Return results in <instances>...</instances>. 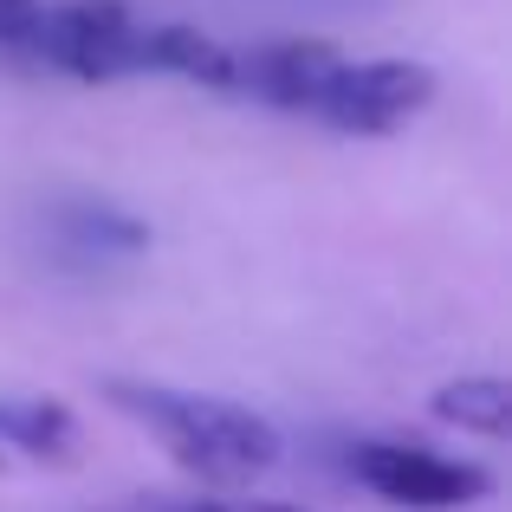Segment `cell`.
<instances>
[{
  "instance_id": "cell-1",
  "label": "cell",
  "mask_w": 512,
  "mask_h": 512,
  "mask_svg": "<svg viewBox=\"0 0 512 512\" xmlns=\"http://www.w3.org/2000/svg\"><path fill=\"white\" fill-rule=\"evenodd\" d=\"M26 65L39 72L78 78V85H117V78H188L201 91L227 98V59L234 46L208 39L201 26H175V20H143L124 0H39L33 26L20 33Z\"/></svg>"
},
{
  "instance_id": "cell-2",
  "label": "cell",
  "mask_w": 512,
  "mask_h": 512,
  "mask_svg": "<svg viewBox=\"0 0 512 512\" xmlns=\"http://www.w3.org/2000/svg\"><path fill=\"white\" fill-rule=\"evenodd\" d=\"M104 402L117 415H130V422H143L188 474L214 480V487H240V480L266 474L279 461V428L227 396H201V389H175V383H137V376H104Z\"/></svg>"
},
{
  "instance_id": "cell-3",
  "label": "cell",
  "mask_w": 512,
  "mask_h": 512,
  "mask_svg": "<svg viewBox=\"0 0 512 512\" xmlns=\"http://www.w3.org/2000/svg\"><path fill=\"white\" fill-rule=\"evenodd\" d=\"M344 474L357 480L363 493L389 506H409V512H454V506H474L493 493V474L474 461H448L435 448H415V441H383V435H363L344 448Z\"/></svg>"
},
{
  "instance_id": "cell-4",
  "label": "cell",
  "mask_w": 512,
  "mask_h": 512,
  "mask_svg": "<svg viewBox=\"0 0 512 512\" xmlns=\"http://www.w3.org/2000/svg\"><path fill=\"white\" fill-rule=\"evenodd\" d=\"M435 104V72L415 59H357V65H331V78L318 85L312 111L325 130L344 137H389L409 117H422Z\"/></svg>"
},
{
  "instance_id": "cell-5",
  "label": "cell",
  "mask_w": 512,
  "mask_h": 512,
  "mask_svg": "<svg viewBox=\"0 0 512 512\" xmlns=\"http://www.w3.org/2000/svg\"><path fill=\"white\" fill-rule=\"evenodd\" d=\"M46 253L65 273H111L150 253V227L104 195H59L46 208Z\"/></svg>"
},
{
  "instance_id": "cell-6",
  "label": "cell",
  "mask_w": 512,
  "mask_h": 512,
  "mask_svg": "<svg viewBox=\"0 0 512 512\" xmlns=\"http://www.w3.org/2000/svg\"><path fill=\"white\" fill-rule=\"evenodd\" d=\"M331 65H338V52L325 39H266V46H247L227 59V98H253L305 117L318 85L331 78Z\"/></svg>"
},
{
  "instance_id": "cell-7",
  "label": "cell",
  "mask_w": 512,
  "mask_h": 512,
  "mask_svg": "<svg viewBox=\"0 0 512 512\" xmlns=\"http://www.w3.org/2000/svg\"><path fill=\"white\" fill-rule=\"evenodd\" d=\"M0 441L33 461H78V415L52 396H0Z\"/></svg>"
},
{
  "instance_id": "cell-8",
  "label": "cell",
  "mask_w": 512,
  "mask_h": 512,
  "mask_svg": "<svg viewBox=\"0 0 512 512\" xmlns=\"http://www.w3.org/2000/svg\"><path fill=\"white\" fill-rule=\"evenodd\" d=\"M435 415L454 422V428H467V435L500 441L512 428V389L500 383V376H461V383L435 389Z\"/></svg>"
},
{
  "instance_id": "cell-9",
  "label": "cell",
  "mask_w": 512,
  "mask_h": 512,
  "mask_svg": "<svg viewBox=\"0 0 512 512\" xmlns=\"http://www.w3.org/2000/svg\"><path fill=\"white\" fill-rule=\"evenodd\" d=\"M150 512H305V506H273V500H150Z\"/></svg>"
},
{
  "instance_id": "cell-10",
  "label": "cell",
  "mask_w": 512,
  "mask_h": 512,
  "mask_svg": "<svg viewBox=\"0 0 512 512\" xmlns=\"http://www.w3.org/2000/svg\"><path fill=\"white\" fill-rule=\"evenodd\" d=\"M33 13H39V0H0V52L20 46V33L33 26Z\"/></svg>"
}]
</instances>
